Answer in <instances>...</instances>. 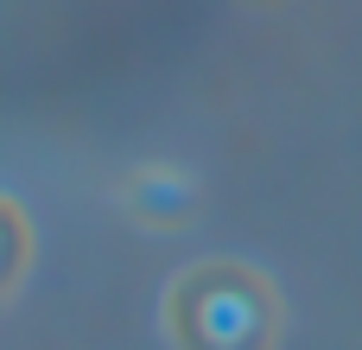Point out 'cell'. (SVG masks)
<instances>
[{"label": "cell", "mask_w": 362, "mask_h": 350, "mask_svg": "<svg viewBox=\"0 0 362 350\" xmlns=\"http://www.w3.org/2000/svg\"><path fill=\"white\" fill-rule=\"evenodd\" d=\"M280 325H286L280 287L235 255H210L185 268L165 293L172 350H274Z\"/></svg>", "instance_id": "cell-1"}, {"label": "cell", "mask_w": 362, "mask_h": 350, "mask_svg": "<svg viewBox=\"0 0 362 350\" xmlns=\"http://www.w3.org/2000/svg\"><path fill=\"white\" fill-rule=\"evenodd\" d=\"M25 268H32V223L13 198H0V306L19 293Z\"/></svg>", "instance_id": "cell-2"}]
</instances>
